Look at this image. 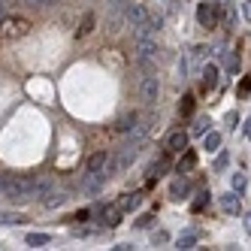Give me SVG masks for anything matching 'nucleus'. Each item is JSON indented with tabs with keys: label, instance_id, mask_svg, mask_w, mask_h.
<instances>
[{
	"label": "nucleus",
	"instance_id": "obj_1",
	"mask_svg": "<svg viewBox=\"0 0 251 251\" xmlns=\"http://www.w3.org/2000/svg\"><path fill=\"white\" fill-rule=\"evenodd\" d=\"M51 191V176H19V173H0V197L9 203L33 200Z\"/></svg>",
	"mask_w": 251,
	"mask_h": 251
},
{
	"label": "nucleus",
	"instance_id": "obj_2",
	"mask_svg": "<svg viewBox=\"0 0 251 251\" xmlns=\"http://www.w3.org/2000/svg\"><path fill=\"white\" fill-rule=\"evenodd\" d=\"M124 19H127V25L133 27V33H151V15L149 9L142 6V3H127L124 6Z\"/></svg>",
	"mask_w": 251,
	"mask_h": 251
},
{
	"label": "nucleus",
	"instance_id": "obj_3",
	"mask_svg": "<svg viewBox=\"0 0 251 251\" xmlns=\"http://www.w3.org/2000/svg\"><path fill=\"white\" fill-rule=\"evenodd\" d=\"M27 33H30V22L27 19H3L0 22V40H6V43L22 40V37H27Z\"/></svg>",
	"mask_w": 251,
	"mask_h": 251
},
{
	"label": "nucleus",
	"instance_id": "obj_4",
	"mask_svg": "<svg viewBox=\"0 0 251 251\" xmlns=\"http://www.w3.org/2000/svg\"><path fill=\"white\" fill-rule=\"evenodd\" d=\"M136 91H139V100L142 103H154L157 100V94H160V82H157V76L154 73H142L139 76V85H136Z\"/></svg>",
	"mask_w": 251,
	"mask_h": 251
},
{
	"label": "nucleus",
	"instance_id": "obj_5",
	"mask_svg": "<svg viewBox=\"0 0 251 251\" xmlns=\"http://www.w3.org/2000/svg\"><path fill=\"white\" fill-rule=\"evenodd\" d=\"M133 51L139 64H149L154 58V40H149V33H133Z\"/></svg>",
	"mask_w": 251,
	"mask_h": 251
},
{
	"label": "nucleus",
	"instance_id": "obj_6",
	"mask_svg": "<svg viewBox=\"0 0 251 251\" xmlns=\"http://www.w3.org/2000/svg\"><path fill=\"white\" fill-rule=\"evenodd\" d=\"M136 154H139L136 142H133V146H124V149L112 157V170H115V173H124V170H127V167L133 164V160H136Z\"/></svg>",
	"mask_w": 251,
	"mask_h": 251
},
{
	"label": "nucleus",
	"instance_id": "obj_7",
	"mask_svg": "<svg viewBox=\"0 0 251 251\" xmlns=\"http://www.w3.org/2000/svg\"><path fill=\"white\" fill-rule=\"evenodd\" d=\"M112 167V154H106V151H97V154H91L88 157V173H94V176H109L106 170Z\"/></svg>",
	"mask_w": 251,
	"mask_h": 251
},
{
	"label": "nucleus",
	"instance_id": "obj_8",
	"mask_svg": "<svg viewBox=\"0 0 251 251\" xmlns=\"http://www.w3.org/2000/svg\"><path fill=\"white\" fill-rule=\"evenodd\" d=\"M197 19H200L203 27H215L218 25V9H215V3H200V9H197Z\"/></svg>",
	"mask_w": 251,
	"mask_h": 251
},
{
	"label": "nucleus",
	"instance_id": "obj_9",
	"mask_svg": "<svg viewBox=\"0 0 251 251\" xmlns=\"http://www.w3.org/2000/svg\"><path fill=\"white\" fill-rule=\"evenodd\" d=\"M185 146H188V133H185V130L170 133V139H167V151L178 154V151H185Z\"/></svg>",
	"mask_w": 251,
	"mask_h": 251
},
{
	"label": "nucleus",
	"instance_id": "obj_10",
	"mask_svg": "<svg viewBox=\"0 0 251 251\" xmlns=\"http://www.w3.org/2000/svg\"><path fill=\"white\" fill-rule=\"evenodd\" d=\"M188 191H191V185H188V178H185V176H182V178H176V182L170 185V197H173V200H176V203H178V200H182V197H185Z\"/></svg>",
	"mask_w": 251,
	"mask_h": 251
},
{
	"label": "nucleus",
	"instance_id": "obj_11",
	"mask_svg": "<svg viewBox=\"0 0 251 251\" xmlns=\"http://www.w3.org/2000/svg\"><path fill=\"white\" fill-rule=\"evenodd\" d=\"M167 170H170V154H164V157H157L154 164H151V170H149V173H151V178H149V185H154V178H157V176H164Z\"/></svg>",
	"mask_w": 251,
	"mask_h": 251
},
{
	"label": "nucleus",
	"instance_id": "obj_12",
	"mask_svg": "<svg viewBox=\"0 0 251 251\" xmlns=\"http://www.w3.org/2000/svg\"><path fill=\"white\" fill-rule=\"evenodd\" d=\"M221 209H224L227 215H239V209H242V206H239V197H236V194H224V197H221Z\"/></svg>",
	"mask_w": 251,
	"mask_h": 251
},
{
	"label": "nucleus",
	"instance_id": "obj_13",
	"mask_svg": "<svg viewBox=\"0 0 251 251\" xmlns=\"http://www.w3.org/2000/svg\"><path fill=\"white\" fill-rule=\"evenodd\" d=\"M215 82H218V67L206 64V67H203V91H209V88H215Z\"/></svg>",
	"mask_w": 251,
	"mask_h": 251
},
{
	"label": "nucleus",
	"instance_id": "obj_14",
	"mask_svg": "<svg viewBox=\"0 0 251 251\" xmlns=\"http://www.w3.org/2000/svg\"><path fill=\"white\" fill-rule=\"evenodd\" d=\"M121 215H124V212H121V206H109V209H103V224H106V227H115V224L121 221Z\"/></svg>",
	"mask_w": 251,
	"mask_h": 251
},
{
	"label": "nucleus",
	"instance_id": "obj_15",
	"mask_svg": "<svg viewBox=\"0 0 251 251\" xmlns=\"http://www.w3.org/2000/svg\"><path fill=\"white\" fill-rule=\"evenodd\" d=\"M139 200H142V194H124L118 200V206H121V212H133L139 206Z\"/></svg>",
	"mask_w": 251,
	"mask_h": 251
},
{
	"label": "nucleus",
	"instance_id": "obj_16",
	"mask_svg": "<svg viewBox=\"0 0 251 251\" xmlns=\"http://www.w3.org/2000/svg\"><path fill=\"white\" fill-rule=\"evenodd\" d=\"M194 167H197V151H185L182 160H178V173H188Z\"/></svg>",
	"mask_w": 251,
	"mask_h": 251
},
{
	"label": "nucleus",
	"instance_id": "obj_17",
	"mask_svg": "<svg viewBox=\"0 0 251 251\" xmlns=\"http://www.w3.org/2000/svg\"><path fill=\"white\" fill-rule=\"evenodd\" d=\"M194 106H197L194 94H185V97H182V106H178V112H182V115L188 118V115H194Z\"/></svg>",
	"mask_w": 251,
	"mask_h": 251
},
{
	"label": "nucleus",
	"instance_id": "obj_18",
	"mask_svg": "<svg viewBox=\"0 0 251 251\" xmlns=\"http://www.w3.org/2000/svg\"><path fill=\"white\" fill-rule=\"evenodd\" d=\"M209 124H212L209 118H197V121H194V127H191V133H194V136H203V133H209Z\"/></svg>",
	"mask_w": 251,
	"mask_h": 251
},
{
	"label": "nucleus",
	"instance_id": "obj_19",
	"mask_svg": "<svg viewBox=\"0 0 251 251\" xmlns=\"http://www.w3.org/2000/svg\"><path fill=\"white\" fill-rule=\"evenodd\" d=\"M27 245H30V248H43V245H49V236H46V233H30V236H27Z\"/></svg>",
	"mask_w": 251,
	"mask_h": 251
},
{
	"label": "nucleus",
	"instance_id": "obj_20",
	"mask_svg": "<svg viewBox=\"0 0 251 251\" xmlns=\"http://www.w3.org/2000/svg\"><path fill=\"white\" fill-rule=\"evenodd\" d=\"M25 215H15V212H0V224H22Z\"/></svg>",
	"mask_w": 251,
	"mask_h": 251
},
{
	"label": "nucleus",
	"instance_id": "obj_21",
	"mask_svg": "<svg viewBox=\"0 0 251 251\" xmlns=\"http://www.w3.org/2000/svg\"><path fill=\"white\" fill-rule=\"evenodd\" d=\"M133 127H136V115H127V118L118 121V130H121V133H130Z\"/></svg>",
	"mask_w": 251,
	"mask_h": 251
},
{
	"label": "nucleus",
	"instance_id": "obj_22",
	"mask_svg": "<svg viewBox=\"0 0 251 251\" xmlns=\"http://www.w3.org/2000/svg\"><path fill=\"white\" fill-rule=\"evenodd\" d=\"M236 94H239V100L251 97V76H245V79L239 82V88H236Z\"/></svg>",
	"mask_w": 251,
	"mask_h": 251
},
{
	"label": "nucleus",
	"instance_id": "obj_23",
	"mask_svg": "<svg viewBox=\"0 0 251 251\" xmlns=\"http://www.w3.org/2000/svg\"><path fill=\"white\" fill-rule=\"evenodd\" d=\"M91 27H94V15L88 12V15H85V22L79 25V30H76V33H79V37H85V33H91Z\"/></svg>",
	"mask_w": 251,
	"mask_h": 251
},
{
	"label": "nucleus",
	"instance_id": "obj_24",
	"mask_svg": "<svg viewBox=\"0 0 251 251\" xmlns=\"http://www.w3.org/2000/svg\"><path fill=\"white\" fill-rule=\"evenodd\" d=\"M203 146H206V151H215V149L221 146V136H218V133H206V142H203Z\"/></svg>",
	"mask_w": 251,
	"mask_h": 251
},
{
	"label": "nucleus",
	"instance_id": "obj_25",
	"mask_svg": "<svg viewBox=\"0 0 251 251\" xmlns=\"http://www.w3.org/2000/svg\"><path fill=\"white\" fill-rule=\"evenodd\" d=\"M206 203H209V194L203 191L200 197H197V200H194V206H191V212H203L206 209Z\"/></svg>",
	"mask_w": 251,
	"mask_h": 251
},
{
	"label": "nucleus",
	"instance_id": "obj_26",
	"mask_svg": "<svg viewBox=\"0 0 251 251\" xmlns=\"http://www.w3.org/2000/svg\"><path fill=\"white\" fill-rule=\"evenodd\" d=\"M178 248H194V233H188V236L178 239Z\"/></svg>",
	"mask_w": 251,
	"mask_h": 251
},
{
	"label": "nucleus",
	"instance_id": "obj_27",
	"mask_svg": "<svg viewBox=\"0 0 251 251\" xmlns=\"http://www.w3.org/2000/svg\"><path fill=\"white\" fill-rule=\"evenodd\" d=\"M233 188H245V176H242V173L233 176Z\"/></svg>",
	"mask_w": 251,
	"mask_h": 251
},
{
	"label": "nucleus",
	"instance_id": "obj_28",
	"mask_svg": "<svg viewBox=\"0 0 251 251\" xmlns=\"http://www.w3.org/2000/svg\"><path fill=\"white\" fill-rule=\"evenodd\" d=\"M27 3H30V6H51L55 0H27Z\"/></svg>",
	"mask_w": 251,
	"mask_h": 251
},
{
	"label": "nucleus",
	"instance_id": "obj_29",
	"mask_svg": "<svg viewBox=\"0 0 251 251\" xmlns=\"http://www.w3.org/2000/svg\"><path fill=\"white\" fill-rule=\"evenodd\" d=\"M236 67H239V61H236V55H230V58H227V70H230V73H233V70H236Z\"/></svg>",
	"mask_w": 251,
	"mask_h": 251
},
{
	"label": "nucleus",
	"instance_id": "obj_30",
	"mask_svg": "<svg viewBox=\"0 0 251 251\" xmlns=\"http://www.w3.org/2000/svg\"><path fill=\"white\" fill-rule=\"evenodd\" d=\"M151 221H154V218H151V215H146V218H139V221H136V224H139V227H149V224H151Z\"/></svg>",
	"mask_w": 251,
	"mask_h": 251
},
{
	"label": "nucleus",
	"instance_id": "obj_31",
	"mask_svg": "<svg viewBox=\"0 0 251 251\" xmlns=\"http://www.w3.org/2000/svg\"><path fill=\"white\" fill-rule=\"evenodd\" d=\"M242 12H245V19L251 22V0H245V6H242Z\"/></svg>",
	"mask_w": 251,
	"mask_h": 251
},
{
	"label": "nucleus",
	"instance_id": "obj_32",
	"mask_svg": "<svg viewBox=\"0 0 251 251\" xmlns=\"http://www.w3.org/2000/svg\"><path fill=\"white\" fill-rule=\"evenodd\" d=\"M6 19V3H0V22Z\"/></svg>",
	"mask_w": 251,
	"mask_h": 251
},
{
	"label": "nucleus",
	"instance_id": "obj_33",
	"mask_svg": "<svg viewBox=\"0 0 251 251\" xmlns=\"http://www.w3.org/2000/svg\"><path fill=\"white\" fill-rule=\"evenodd\" d=\"M245 136H248V139H251V118H248V121H245Z\"/></svg>",
	"mask_w": 251,
	"mask_h": 251
},
{
	"label": "nucleus",
	"instance_id": "obj_34",
	"mask_svg": "<svg viewBox=\"0 0 251 251\" xmlns=\"http://www.w3.org/2000/svg\"><path fill=\"white\" fill-rule=\"evenodd\" d=\"M245 230L251 233V215H245Z\"/></svg>",
	"mask_w": 251,
	"mask_h": 251
},
{
	"label": "nucleus",
	"instance_id": "obj_35",
	"mask_svg": "<svg viewBox=\"0 0 251 251\" xmlns=\"http://www.w3.org/2000/svg\"><path fill=\"white\" fill-rule=\"evenodd\" d=\"M12 3H27V0H12Z\"/></svg>",
	"mask_w": 251,
	"mask_h": 251
}]
</instances>
